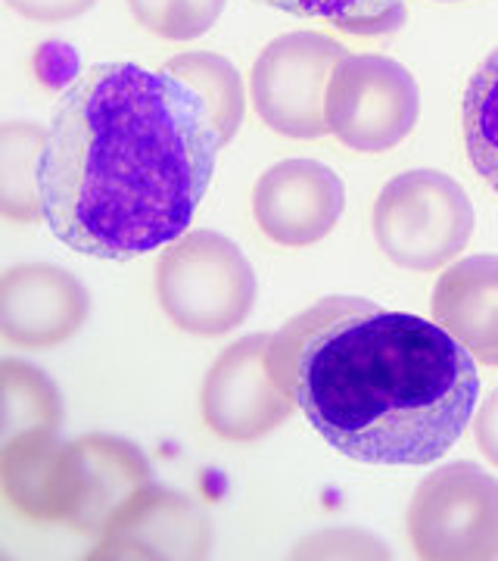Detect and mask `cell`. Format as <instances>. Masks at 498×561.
<instances>
[{
	"mask_svg": "<svg viewBox=\"0 0 498 561\" xmlns=\"http://www.w3.org/2000/svg\"><path fill=\"white\" fill-rule=\"evenodd\" d=\"M293 559H390V549L364 530L334 527L299 542Z\"/></svg>",
	"mask_w": 498,
	"mask_h": 561,
	"instance_id": "cell-21",
	"label": "cell"
},
{
	"mask_svg": "<svg viewBox=\"0 0 498 561\" xmlns=\"http://www.w3.org/2000/svg\"><path fill=\"white\" fill-rule=\"evenodd\" d=\"M256 272L238 243L219 231H187L157 262V297L181 331L221 337L250 319Z\"/></svg>",
	"mask_w": 498,
	"mask_h": 561,
	"instance_id": "cell-3",
	"label": "cell"
},
{
	"mask_svg": "<svg viewBox=\"0 0 498 561\" xmlns=\"http://www.w3.org/2000/svg\"><path fill=\"white\" fill-rule=\"evenodd\" d=\"M474 437H477L479 453L493 465H498V390L489 400H483V405L477 409V415H474Z\"/></svg>",
	"mask_w": 498,
	"mask_h": 561,
	"instance_id": "cell-23",
	"label": "cell"
},
{
	"mask_svg": "<svg viewBox=\"0 0 498 561\" xmlns=\"http://www.w3.org/2000/svg\"><path fill=\"white\" fill-rule=\"evenodd\" d=\"M228 0H128L135 20L165 41H194L206 35L224 13Z\"/></svg>",
	"mask_w": 498,
	"mask_h": 561,
	"instance_id": "cell-20",
	"label": "cell"
},
{
	"mask_svg": "<svg viewBox=\"0 0 498 561\" xmlns=\"http://www.w3.org/2000/svg\"><path fill=\"white\" fill-rule=\"evenodd\" d=\"M408 537L418 559H498V481L471 461L427 474L408 505Z\"/></svg>",
	"mask_w": 498,
	"mask_h": 561,
	"instance_id": "cell-5",
	"label": "cell"
},
{
	"mask_svg": "<svg viewBox=\"0 0 498 561\" xmlns=\"http://www.w3.org/2000/svg\"><path fill=\"white\" fill-rule=\"evenodd\" d=\"M3 496L22 518L35 524H66L76 512V461L57 431H32L3 443L0 456Z\"/></svg>",
	"mask_w": 498,
	"mask_h": 561,
	"instance_id": "cell-13",
	"label": "cell"
},
{
	"mask_svg": "<svg viewBox=\"0 0 498 561\" xmlns=\"http://www.w3.org/2000/svg\"><path fill=\"white\" fill-rule=\"evenodd\" d=\"M420 88L402 62L380 54H349L327 91V122L339 144L383 153L415 131Z\"/></svg>",
	"mask_w": 498,
	"mask_h": 561,
	"instance_id": "cell-7",
	"label": "cell"
},
{
	"mask_svg": "<svg viewBox=\"0 0 498 561\" xmlns=\"http://www.w3.org/2000/svg\"><path fill=\"white\" fill-rule=\"evenodd\" d=\"M349 50L324 32H290L275 38L253 66V106L283 138L331 135L327 91Z\"/></svg>",
	"mask_w": 498,
	"mask_h": 561,
	"instance_id": "cell-6",
	"label": "cell"
},
{
	"mask_svg": "<svg viewBox=\"0 0 498 561\" xmlns=\"http://www.w3.org/2000/svg\"><path fill=\"white\" fill-rule=\"evenodd\" d=\"M97 0H7L10 10L32 22H69L88 13Z\"/></svg>",
	"mask_w": 498,
	"mask_h": 561,
	"instance_id": "cell-22",
	"label": "cell"
},
{
	"mask_svg": "<svg viewBox=\"0 0 498 561\" xmlns=\"http://www.w3.org/2000/svg\"><path fill=\"white\" fill-rule=\"evenodd\" d=\"M212 552V524L206 508L165 486H143L97 537L91 559H206Z\"/></svg>",
	"mask_w": 498,
	"mask_h": 561,
	"instance_id": "cell-9",
	"label": "cell"
},
{
	"mask_svg": "<svg viewBox=\"0 0 498 561\" xmlns=\"http://www.w3.org/2000/svg\"><path fill=\"white\" fill-rule=\"evenodd\" d=\"M88 312V287L60 265L25 262L0 280V334L22 350L60 346L79 334Z\"/></svg>",
	"mask_w": 498,
	"mask_h": 561,
	"instance_id": "cell-10",
	"label": "cell"
},
{
	"mask_svg": "<svg viewBox=\"0 0 498 561\" xmlns=\"http://www.w3.org/2000/svg\"><path fill=\"white\" fill-rule=\"evenodd\" d=\"M57 383L22 359L0 362V446L32 431H60Z\"/></svg>",
	"mask_w": 498,
	"mask_h": 561,
	"instance_id": "cell-16",
	"label": "cell"
},
{
	"mask_svg": "<svg viewBox=\"0 0 498 561\" xmlns=\"http://www.w3.org/2000/svg\"><path fill=\"white\" fill-rule=\"evenodd\" d=\"M374 238L383 256L412 272H437L474 238V203L459 181L437 169L402 172L374 203Z\"/></svg>",
	"mask_w": 498,
	"mask_h": 561,
	"instance_id": "cell-4",
	"label": "cell"
},
{
	"mask_svg": "<svg viewBox=\"0 0 498 561\" xmlns=\"http://www.w3.org/2000/svg\"><path fill=\"white\" fill-rule=\"evenodd\" d=\"M76 461V512L69 527L100 537L109 522L143 486H150V461L138 446L113 434H84L69 443Z\"/></svg>",
	"mask_w": 498,
	"mask_h": 561,
	"instance_id": "cell-12",
	"label": "cell"
},
{
	"mask_svg": "<svg viewBox=\"0 0 498 561\" xmlns=\"http://www.w3.org/2000/svg\"><path fill=\"white\" fill-rule=\"evenodd\" d=\"M280 13L321 20L349 35H390L408 20V0H259Z\"/></svg>",
	"mask_w": 498,
	"mask_h": 561,
	"instance_id": "cell-19",
	"label": "cell"
},
{
	"mask_svg": "<svg viewBox=\"0 0 498 561\" xmlns=\"http://www.w3.org/2000/svg\"><path fill=\"white\" fill-rule=\"evenodd\" d=\"M224 138L165 69L94 66L72 81L40 160L44 221L94 260H138L187 234Z\"/></svg>",
	"mask_w": 498,
	"mask_h": 561,
	"instance_id": "cell-1",
	"label": "cell"
},
{
	"mask_svg": "<svg viewBox=\"0 0 498 561\" xmlns=\"http://www.w3.org/2000/svg\"><path fill=\"white\" fill-rule=\"evenodd\" d=\"M271 334L231 343L206 371L199 405L206 427L231 443L262 440L293 415L297 402L268 368Z\"/></svg>",
	"mask_w": 498,
	"mask_h": 561,
	"instance_id": "cell-8",
	"label": "cell"
},
{
	"mask_svg": "<svg viewBox=\"0 0 498 561\" xmlns=\"http://www.w3.org/2000/svg\"><path fill=\"white\" fill-rule=\"evenodd\" d=\"M162 69L172 72L197 94L202 106L209 110L224 144L234 140L238 128L243 125V113H246V91H243V79L234 69V62L224 60L219 54L199 50V54H181L175 60L165 62Z\"/></svg>",
	"mask_w": 498,
	"mask_h": 561,
	"instance_id": "cell-17",
	"label": "cell"
},
{
	"mask_svg": "<svg viewBox=\"0 0 498 561\" xmlns=\"http://www.w3.org/2000/svg\"><path fill=\"white\" fill-rule=\"evenodd\" d=\"M433 321L479 362L498 368V256L449 265L433 287Z\"/></svg>",
	"mask_w": 498,
	"mask_h": 561,
	"instance_id": "cell-14",
	"label": "cell"
},
{
	"mask_svg": "<svg viewBox=\"0 0 498 561\" xmlns=\"http://www.w3.org/2000/svg\"><path fill=\"white\" fill-rule=\"evenodd\" d=\"M47 128L38 122H7L0 128V213L10 221H44L40 160Z\"/></svg>",
	"mask_w": 498,
	"mask_h": 561,
	"instance_id": "cell-15",
	"label": "cell"
},
{
	"mask_svg": "<svg viewBox=\"0 0 498 561\" xmlns=\"http://www.w3.org/2000/svg\"><path fill=\"white\" fill-rule=\"evenodd\" d=\"M437 3H459V0H437Z\"/></svg>",
	"mask_w": 498,
	"mask_h": 561,
	"instance_id": "cell-24",
	"label": "cell"
},
{
	"mask_svg": "<svg viewBox=\"0 0 498 561\" xmlns=\"http://www.w3.org/2000/svg\"><path fill=\"white\" fill-rule=\"evenodd\" d=\"M464 147L474 172L498 194V50L479 62L467 84Z\"/></svg>",
	"mask_w": 498,
	"mask_h": 561,
	"instance_id": "cell-18",
	"label": "cell"
},
{
	"mask_svg": "<svg viewBox=\"0 0 498 561\" xmlns=\"http://www.w3.org/2000/svg\"><path fill=\"white\" fill-rule=\"evenodd\" d=\"M346 187L334 169L315 160L275 162L256 184L253 216L262 234L280 247L324 241L343 216Z\"/></svg>",
	"mask_w": 498,
	"mask_h": 561,
	"instance_id": "cell-11",
	"label": "cell"
},
{
	"mask_svg": "<svg viewBox=\"0 0 498 561\" xmlns=\"http://www.w3.org/2000/svg\"><path fill=\"white\" fill-rule=\"evenodd\" d=\"M268 368L321 437L364 465L442 459L479 397L477 359L445 328L364 297H324L287 321Z\"/></svg>",
	"mask_w": 498,
	"mask_h": 561,
	"instance_id": "cell-2",
	"label": "cell"
}]
</instances>
